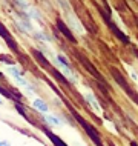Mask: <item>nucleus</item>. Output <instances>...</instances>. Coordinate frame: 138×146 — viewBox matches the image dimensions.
I'll return each mask as SVG.
<instances>
[{
    "label": "nucleus",
    "mask_w": 138,
    "mask_h": 146,
    "mask_svg": "<svg viewBox=\"0 0 138 146\" xmlns=\"http://www.w3.org/2000/svg\"><path fill=\"white\" fill-rule=\"evenodd\" d=\"M0 37H3L8 43V46H9L13 51H17V43H15V40H13V37H11V34L8 33V29L5 28V26L0 23Z\"/></svg>",
    "instance_id": "obj_5"
},
{
    "label": "nucleus",
    "mask_w": 138,
    "mask_h": 146,
    "mask_svg": "<svg viewBox=\"0 0 138 146\" xmlns=\"http://www.w3.org/2000/svg\"><path fill=\"white\" fill-rule=\"evenodd\" d=\"M37 108H40L42 111H48V106H46L45 102H42V100H35V103H34Z\"/></svg>",
    "instance_id": "obj_10"
},
{
    "label": "nucleus",
    "mask_w": 138,
    "mask_h": 146,
    "mask_svg": "<svg viewBox=\"0 0 138 146\" xmlns=\"http://www.w3.org/2000/svg\"><path fill=\"white\" fill-rule=\"evenodd\" d=\"M0 77H2V78H3V76H2V72H0Z\"/></svg>",
    "instance_id": "obj_15"
},
{
    "label": "nucleus",
    "mask_w": 138,
    "mask_h": 146,
    "mask_svg": "<svg viewBox=\"0 0 138 146\" xmlns=\"http://www.w3.org/2000/svg\"><path fill=\"white\" fill-rule=\"evenodd\" d=\"M0 60H3V62H6V63H9V65H13V62L8 58V56H0Z\"/></svg>",
    "instance_id": "obj_11"
},
{
    "label": "nucleus",
    "mask_w": 138,
    "mask_h": 146,
    "mask_svg": "<svg viewBox=\"0 0 138 146\" xmlns=\"http://www.w3.org/2000/svg\"><path fill=\"white\" fill-rule=\"evenodd\" d=\"M110 146H114V145H110Z\"/></svg>",
    "instance_id": "obj_16"
},
{
    "label": "nucleus",
    "mask_w": 138,
    "mask_h": 146,
    "mask_svg": "<svg viewBox=\"0 0 138 146\" xmlns=\"http://www.w3.org/2000/svg\"><path fill=\"white\" fill-rule=\"evenodd\" d=\"M100 13H101V15H103V17H104V22L108 23L109 29H110V31H112V33H114V35H115V37H118V38H120L121 42H124V43H129V37H127V35H126L124 33H121V29H118V28H117V25H115V23H114V22H110V15H109V11H106V13H104V11H101V9H100Z\"/></svg>",
    "instance_id": "obj_2"
},
{
    "label": "nucleus",
    "mask_w": 138,
    "mask_h": 146,
    "mask_svg": "<svg viewBox=\"0 0 138 146\" xmlns=\"http://www.w3.org/2000/svg\"><path fill=\"white\" fill-rule=\"evenodd\" d=\"M71 112H72V115L77 118V121H78V123L81 125V128L85 129V132L89 135V139L92 140L94 143H95V146H104V145H103V141H101V137H100V134H98V131H97L95 128H94L92 125H90V123H88V121H86L85 118H83V117H81L78 112H75V111H74L72 108H71Z\"/></svg>",
    "instance_id": "obj_1"
},
{
    "label": "nucleus",
    "mask_w": 138,
    "mask_h": 146,
    "mask_svg": "<svg viewBox=\"0 0 138 146\" xmlns=\"http://www.w3.org/2000/svg\"><path fill=\"white\" fill-rule=\"evenodd\" d=\"M43 132H45L46 135H48V139H49L51 141H52V145H54V146H68V145L65 143V141H63V140L60 139V137L55 135L54 132H51L48 128H43Z\"/></svg>",
    "instance_id": "obj_7"
},
{
    "label": "nucleus",
    "mask_w": 138,
    "mask_h": 146,
    "mask_svg": "<svg viewBox=\"0 0 138 146\" xmlns=\"http://www.w3.org/2000/svg\"><path fill=\"white\" fill-rule=\"evenodd\" d=\"M131 145H132V146H138V145H137V141H132Z\"/></svg>",
    "instance_id": "obj_14"
},
{
    "label": "nucleus",
    "mask_w": 138,
    "mask_h": 146,
    "mask_svg": "<svg viewBox=\"0 0 138 146\" xmlns=\"http://www.w3.org/2000/svg\"><path fill=\"white\" fill-rule=\"evenodd\" d=\"M58 62H61V63H65L66 66H69V65H68V62H66V58L63 57V56H58Z\"/></svg>",
    "instance_id": "obj_12"
},
{
    "label": "nucleus",
    "mask_w": 138,
    "mask_h": 146,
    "mask_svg": "<svg viewBox=\"0 0 138 146\" xmlns=\"http://www.w3.org/2000/svg\"><path fill=\"white\" fill-rule=\"evenodd\" d=\"M112 76H114V78H115V80H117V83L120 85L121 88H123V89L126 91V92H127V96L131 97L132 100H133V102H135V103L138 105V96H135V92H133V91H132L131 88H129L127 82L124 80V78H123V76H121V74L118 72V71H117L115 68H112Z\"/></svg>",
    "instance_id": "obj_3"
},
{
    "label": "nucleus",
    "mask_w": 138,
    "mask_h": 146,
    "mask_svg": "<svg viewBox=\"0 0 138 146\" xmlns=\"http://www.w3.org/2000/svg\"><path fill=\"white\" fill-rule=\"evenodd\" d=\"M0 94H2V96H5L6 98H13V100H14V96H13V92H11V91H8V89H5L2 85H0Z\"/></svg>",
    "instance_id": "obj_9"
},
{
    "label": "nucleus",
    "mask_w": 138,
    "mask_h": 146,
    "mask_svg": "<svg viewBox=\"0 0 138 146\" xmlns=\"http://www.w3.org/2000/svg\"><path fill=\"white\" fill-rule=\"evenodd\" d=\"M32 54H34V57H35V58H37V62H40V63H42V65H43V66H45V68H46V69H48V71H49V72H51V71H52V69H54V68H52V66H51V65H49V62H48V60H46V58H45V57H43V54H42V52H38V51H35V49H34V51H32Z\"/></svg>",
    "instance_id": "obj_8"
},
{
    "label": "nucleus",
    "mask_w": 138,
    "mask_h": 146,
    "mask_svg": "<svg viewBox=\"0 0 138 146\" xmlns=\"http://www.w3.org/2000/svg\"><path fill=\"white\" fill-rule=\"evenodd\" d=\"M0 146H8L6 141H0Z\"/></svg>",
    "instance_id": "obj_13"
},
{
    "label": "nucleus",
    "mask_w": 138,
    "mask_h": 146,
    "mask_svg": "<svg viewBox=\"0 0 138 146\" xmlns=\"http://www.w3.org/2000/svg\"><path fill=\"white\" fill-rule=\"evenodd\" d=\"M57 28H58V31H60V33L65 35L66 38H68L69 42H72V43H75V37H74V34L71 33V29L68 28V26H66V23L61 20V19H58L57 20Z\"/></svg>",
    "instance_id": "obj_4"
},
{
    "label": "nucleus",
    "mask_w": 138,
    "mask_h": 146,
    "mask_svg": "<svg viewBox=\"0 0 138 146\" xmlns=\"http://www.w3.org/2000/svg\"><path fill=\"white\" fill-rule=\"evenodd\" d=\"M78 58H80V62L83 63V66H85V68H88V71H89V72H90V74H92V76H94V77H95V78H98V80H100V82H101V83H104V80H103V77H101V76H100V74H98V72H97V69H95V66H94V65H92V63H90L89 60H86V58H85V57H83V56H80V57H78Z\"/></svg>",
    "instance_id": "obj_6"
}]
</instances>
